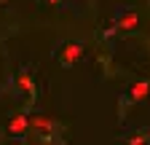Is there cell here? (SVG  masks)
I'll return each instance as SVG.
<instances>
[{
    "mask_svg": "<svg viewBox=\"0 0 150 145\" xmlns=\"http://www.w3.org/2000/svg\"><path fill=\"white\" fill-rule=\"evenodd\" d=\"M81 57H83V46H81V43H64L62 51H59V62H62L64 67H72Z\"/></svg>",
    "mask_w": 150,
    "mask_h": 145,
    "instance_id": "6da1fadb",
    "label": "cell"
},
{
    "mask_svg": "<svg viewBox=\"0 0 150 145\" xmlns=\"http://www.w3.org/2000/svg\"><path fill=\"white\" fill-rule=\"evenodd\" d=\"M27 126H30V118H27L24 113H19V116H13V118L8 121V134L22 137V134L27 132Z\"/></svg>",
    "mask_w": 150,
    "mask_h": 145,
    "instance_id": "7a4b0ae2",
    "label": "cell"
},
{
    "mask_svg": "<svg viewBox=\"0 0 150 145\" xmlns=\"http://www.w3.org/2000/svg\"><path fill=\"white\" fill-rule=\"evenodd\" d=\"M134 27H137V14H134V11H129V14H123L121 19L115 22V27H112L107 35H112V32H121V30H134Z\"/></svg>",
    "mask_w": 150,
    "mask_h": 145,
    "instance_id": "3957f363",
    "label": "cell"
},
{
    "mask_svg": "<svg viewBox=\"0 0 150 145\" xmlns=\"http://www.w3.org/2000/svg\"><path fill=\"white\" fill-rule=\"evenodd\" d=\"M147 94H150V81H139V83H134V86H131L129 100H131V102H139V100H145Z\"/></svg>",
    "mask_w": 150,
    "mask_h": 145,
    "instance_id": "277c9868",
    "label": "cell"
},
{
    "mask_svg": "<svg viewBox=\"0 0 150 145\" xmlns=\"http://www.w3.org/2000/svg\"><path fill=\"white\" fill-rule=\"evenodd\" d=\"M30 126H32L35 132H51V129H54V124H51L48 118H43V116H35V118L30 121Z\"/></svg>",
    "mask_w": 150,
    "mask_h": 145,
    "instance_id": "5b68a950",
    "label": "cell"
},
{
    "mask_svg": "<svg viewBox=\"0 0 150 145\" xmlns=\"http://www.w3.org/2000/svg\"><path fill=\"white\" fill-rule=\"evenodd\" d=\"M16 83H19V86H22V89H24V92H27L30 97L35 94V86H32V81H30V72H22V75H19V78H16Z\"/></svg>",
    "mask_w": 150,
    "mask_h": 145,
    "instance_id": "8992f818",
    "label": "cell"
},
{
    "mask_svg": "<svg viewBox=\"0 0 150 145\" xmlns=\"http://www.w3.org/2000/svg\"><path fill=\"white\" fill-rule=\"evenodd\" d=\"M145 140H147V137H142V134H131V137H129L131 145H139V142H145Z\"/></svg>",
    "mask_w": 150,
    "mask_h": 145,
    "instance_id": "52a82bcc",
    "label": "cell"
},
{
    "mask_svg": "<svg viewBox=\"0 0 150 145\" xmlns=\"http://www.w3.org/2000/svg\"><path fill=\"white\" fill-rule=\"evenodd\" d=\"M46 3H59V0H46Z\"/></svg>",
    "mask_w": 150,
    "mask_h": 145,
    "instance_id": "ba28073f",
    "label": "cell"
}]
</instances>
